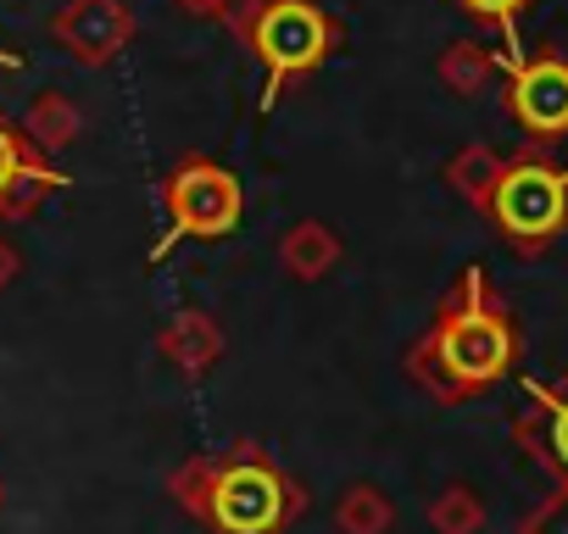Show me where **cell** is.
<instances>
[{"label": "cell", "instance_id": "13", "mask_svg": "<svg viewBox=\"0 0 568 534\" xmlns=\"http://www.w3.org/2000/svg\"><path fill=\"white\" fill-rule=\"evenodd\" d=\"M23 134H29L45 156H62V151H73V145H79V134H84V112H79L62 90H40V95L29 101Z\"/></svg>", "mask_w": 568, "mask_h": 534}, {"label": "cell", "instance_id": "8", "mask_svg": "<svg viewBox=\"0 0 568 534\" xmlns=\"http://www.w3.org/2000/svg\"><path fill=\"white\" fill-rule=\"evenodd\" d=\"M518 451L568 490V368L557 379H524V407L513 412Z\"/></svg>", "mask_w": 568, "mask_h": 534}, {"label": "cell", "instance_id": "7", "mask_svg": "<svg viewBox=\"0 0 568 534\" xmlns=\"http://www.w3.org/2000/svg\"><path fill=\"white\" fill-rule=\"evenodd\" d=\"M73 178L23 134V123H12L0 112V223H23L34 217L51 195H62Z\"/></svg>", "mask_w": 568, "mask_h": 534}, {"label": "cell", "instance_id": "22", "mask_svg": "<svg viewBox=\"0 0 568 534\" xmlns=\"http://www.w3.org/2000/svg\"><path fill=\"white\" fill-rule=\"evenodd\" d=\"M0 73H23V57L18 51H0Z\"/></svg>", "mask_w": 568, "mask_h": 534}, {"label": "cell", "instance_id": "2", "mask_svg": "<svg viewBox=\"0 0 568 534\" xmlns=\"http://www.w3.org/2000/svg\"><path fill=\"white\" fill-rule=\"evenodd\" d=\"M168 495L206 534H291L313 506L307 484L284 473L273 451L251 434L179 462L168 473Z\"/></svg>", "mask_w": 568, "mask_h": 534}, {"label": "cell", "instance_id": "21", "mask_svg": "<svg viewBox=\"0 0 568 534\" xmlns=\"http://www.w3.org/2000/svg\"><path fill=\"white\" fill-rule=\"evenodd\" d=\"M173 7H179L184 18H201V23H217V12H223V0H173Z\"/></svg>", "mask_w": 568, "mask_h": 534}, {"label": "cell", "instance_id": "1", "mask_svg": "<svg viewBox=\"0 0 568 534\" xmlns=\"http://www.w3.org/2000/svg\"><path fill=\"white\" fill-rule=\"evenodd\" d=\"M518 357H524V335L513 307L496 296L485 267L468 261L457 285L440 296V307L429 312V329L407 346L402 368L440 407H463L507 384Z\"/></svg>", "mask_w": 568, "mask_h": 534}, {"label": "cell", "instance_id": "10", "mask_svg": "<svg viewBox=\"0 0 568 534\" xmlns=\"http://www.w3.org/2000/svg\"><path fill=\"white\" fill-rule=\"evenodd\" d=\"M229 340H223V324L206 312V307H179L168 312V324L156 329V357L179 373V379H206L217 362H223Z\"/></svg>", "mask_w": 568, "mask_h": 534}, {"label": "cell", "instance_id": "20", "mask_svg": "<svg viewBox=\"0 0 568 534\" xmlns=\"http://www.w3.org/2000/svg\"><path fill=\"white\" fill-rule=\"evenodd\" d=\"M23 274V256H18V245L7 239V234H0V296H7L12 290V279Z\"/></svg>", "mask_w": 568, "mask_h": 534}, {"label": "cell", "instance_id": "9", "mask_svg": "<svg viewBox=\"0 0 568 534\" xmlns=\"http://www.w3.org/2000/svg\"><path fill=\"white\" fill-rule=\"evenodd\" d=\"M140 23L123 0H68V7L51 18V40L79 62V68H112L129 45H134Z\"/></svg>", "mask_w": 568, "mask_h": 534}, {"label": "cell", "instance_id": "3", "mask_svg": "<svg viewBox=\"0 0 568 534\" xmlns=\"http://www.w3.org/2000/svg\"><path fill=\"white\" fill-rule=\"evenodd\" d=\"M479 217L518 256L551 250L568 234V162H557L546 145L524 140V151L501 156V173H496Z\"/></svg>", "mask_w": 568, "mask_h": 534}, {"label": "cell", "instance_id": "16", "mask_svg": "<svg viewBox=\"0 0 568 534\" xmlns=\"http://www.w3.org/2000/svg\"><path fill=\"white\" fill-rule=\"evenodd\" d=\"M424 517H429V528H435V534H479L490 512H485V495H479L474 484H463V479H457V484H446V490L429 501V512H424Z\"/></svg>", "mask_w": 568, "mask_h": 534}, {"label": "cell", "instance_id": "18", "mask_svg": "<svg viewBox=\"0 0 568 534\" xmlns=\"http://www.w3.org/2000/svg\"><path fill=\"white\" fill-rule=\"evenodd\" d=\"M518 534H568V490L557 484L546 501H535V506L518 517Z\"/></svg>", "mask_w": 568, "mask_h": 534}, {"label": "cell", "instance_id": "15", "mask_svg": "<svg viewBox=\"0 0 568 534\" xmlns=\"http://www.w3.org/2000/svg\"><path fill=\"white\" fill-rule=\"evenodd\" d=\"M496 173H501V151H490V145H463V151L446 162V184H452L474 212H485Z\"/></svg>", "mask_w": 568, "mask_h": 534}, {"label": "cell", "instance_id": "6", "mask_svg": "<svg viewBox=\"0 0 568 534\" xmlns=\"http://www.w3.org/2000/svg\"><path fill=\"white\" fill-rule=\"evenodd\" d=\"M501 84H507V117L535 140V145H557L568 140V57L557 45H513L501 51Z\"/></svg>", "mask_w": 568, "mask_h": 534}, {"label": "cell", "instance_id": "5", "mask_svg": "<svg viewBox=\"0 0 568 534\" xmlns=\"http://www.w3.org/2000/svg\"><path fill=\"white\" fill-rule=\"evenodd\" d=\"M162 212H168V228H162V239L145 250L151 267H162V261L173 256V245H184V239L217 245V239L240 234L245 189H240L234 167H223V162H212V156H179V162L162 173Z\"/></svg>", "mask_w": 568, "mask_h": 534}, {"label": "cell", "instance_id": "14", "mask_svg": "<svg viewBox=\"0 0 568 534\" xmlns=\"http://www.w3.org/2000/svg\"><path fill=\"white\" fill-rule=\"evenodd\" d=\"M335 528L341 534H390L396 528V501L374 479H352L335 495Z\"/></svg>", "mask_w": 568, "mask_h": 534}, {"label": "cell", "instance_id": "19", "mask_svg": "<svg viewBox=\"0 0 568 534\" xmlns=\"http://www.w3.org/2000/svg\"><path fill=\"white\" fill-rule=\"evenodd\" d=\"M256 12H262V0H223V12H217V23L245 45V34H251V23H256Z\"/></svg>", "mask_w": 568, "mask_h": 534}, {"label": "cell", "instance_id": "12", "mask_svg": "<svg viewBox=\"0 0 568 534\" xmlns=\"http://www.w3.org/2000/svg\"><path fill=\"white\" fill-rule=\"evenodd\" d=\"M496 68H501V51H490L485 40H452V45L435 57V79H440L457 101L485 95V84L496 79Z\"/></svg>", "mask_w": 568, "mask_h": 534}, {"label": "cell", "instance_id": "11", "mask_svg": "<svg viewBox=\"0 0 568 534\" xmlns=\"http://www.w3.org/2000/svg\"><path fill=\"white\" fill-rule=\"evenodd\" d=\"M341 256H346V245H341V234H335L324 217H302V223H291V228L278 234V267H284L296 285L329 279L335 267H341Z\"/></svg>", "mask_w": 568, "mask_h": 534}, {"label": "cell", "instance_id": "23", "mask_svg": "<svg viewBox=\"0 0 568 534\" xmlns=\"http://www.w3.org/2000/svg\"><path fill=\"white\" fill-rule=\"evenodd\" d=\"M0 506H7V479H0Z\"/></svg>", "mask_w": 568, "mask_h": 534}, {"label": "cell", "instance_id": "17", "mask_svg": "<svg viewBox=\"0 0 568 534\" xmlns=\"http://www.w3.org/2000/svg\"><path fill=\"white\" fill-rule=\"evenodd\" d=\"M457 12H468L474 23H485V29H496L501 40H507V51L518 45V23H524V12H535L540 0H452Z\"/></svg>", "mask_w": 568, "mask_h": 534}, {"label": "cell", "instance_id": "4", "mask_svg": "<svg viewBox=\"0 0 568 534\" xmlns=\"http://www.w3.org/2000/svg\"><path fill=\"white\" fill-rule=\"evenodd\" d=\"M245 45H251V57L262 68L256 112L267 117L278 106V95L291 90L296 79H313L329 62V51L341 45V23L318 7V0H262Z\"/></svg>", "mask_w": 568, "mask_h": 534}]
</instances>
